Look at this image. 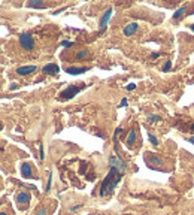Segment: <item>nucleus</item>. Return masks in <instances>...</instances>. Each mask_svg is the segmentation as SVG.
Listing matches in <instances>:
<instances>
[{
    "mask_svg": "<svg viewBox=\"0 0 194 215\" xmlns=\"http://www.w3.org/2000/svg\"><path fill=\"white\" fill-rule=\"evenodd\" d=\"M122 173L119 172L115 167H111L109 173L106 175V178L103 179L102 185H100V196H108L114 191V188L116 187V184L121 181Z\"/></svg>",
    "mask_w": 194,
    "mask_h": 215,
    "instance_id": "nucleus-1",
    "label": "nucleus"
},
{
    "mask_svg": "<svg viewBox=\"0 0 194 215\" xmlns=\"http://www.w3.org/2000/svg\"><path fill=\"white\" fill-rule=\"evenodd\" d=\"M84 84H81V85H69L64 91H61V94H60V99L61 100H66V99H72V97H75L76 96V93L82 88Z\"/></svg>",
    "mask_w": 194,
    "mask_h": 215,
    "instance_id": "nucleus-2",
    "label": "nucleus"
},
{
    "mask_svg": "<svg viewBox=\"0 0 194 215\" xmlns=\"http://www.w3.org/2000/svg\"><path fill=\"white\" fill-rule=\"evenodd\" d=\"M20 43H21V46L26 51H30L33 48V38H32V35L30 33H23L20 36Z\"/></svg>",
    "mask_w": 194,
    "mask_h": 215,
    "instance_id": "nucleus-3",
    "label": "nucleus"
},
{
    "mask_svg": "<svg viewBox=\"0 0 194 215\" xmlns=\"http://www.w3.org/2000/svg\"><path fill=\"white\" fill-rule=\"evenodd\" d=\"M109 164H111V167H115V169H118L121 173H124V170L127 169V164L124 163V161H121L118 157H115V155H112L111 158H109Z\"/></svg>",
    "mask_w": 194,
    "mask_h": 215,
    "instance_id": "nucleus-4",
    "label": "nucleus"
},
{
    "mask_svg": "<svg viewBox=\"0 0 194 215\" xmlns=\"http://www.w3.org/2000/svg\"><path fill=\"white\" fill-rule=\"evenodd\" d=\"M58 72H60V67L54 63H49L43 67V73H46V75H57Z\"/></svg>",
    "mask_w": 194,
    "mask_h": 215,
    "instance_id": "nucleus-5",
    "label": "nucleus"
},
{
    "mask_svg": "<svg viewBox=\"0 0 194 215\" xmlns=\"http://www.w3.org/2000/svg\"><path fill=\"white\" fill-rule=\"evenodd\" d=\"M111 15H112V9L109 8V9L105 12V15L102 17V20H100V30H105V29H106V26H108V21H109Z\"/></svg>",
    "mask_w": 194,
    "mask_h": 215,
    "instance_id": "nucleus-6",
    "label": "nucleus"
},
{
    "mask_svg": "<svg viewBox=\"0 0 194 215\" xmlns=\"http://www.w3.org/2000/svg\"><path fill=\"white\" fill-rule=\"evenodd\" d=\"M36 70V66H23V67H18L17 69V73L18 75H29V73H32V72H35Z\"/></svg>",
    "mask_w": 194,
    "mask_h": 215,
    "instance_id": "nucleus-7",
    "label": "nucleus"
},
{
    "mask_svg": "<svg viewBox=\"0 0 194 215\" xmlns=\"http://www.w3.org/2000/svg\"><path fill=\"white\" fill-rule=\"evenodd\" d=\"M17 202H18L20 205L26 206V205L30 203V196H29L27 193H20V194L17 196Z\"/></svg>",
    "mask_w": 194,
    "mask_h": 215,
    "instance_id": "nucleus-8",
    "label": "nucleus"
},
{
    "mask_svg": "<svg viewBox=\"0 0 194 215\" xmlns=\"http://www.w3.org/2000/svg\"><path fill=\"white\" fill-rule=\"evenodd\" d=\"M136 30H137V24H136V23H130V24H127V26L124 27V35H125V36H131Z\"/></svg>",
    "mask_w": 194,
    "mask_h": 215,
    "instance_id": "nucleus-9",
    "label": "nucleus"
},
{
    "mask_svg": "<svg viewBox=\"0 0 194 215\" xmlns=\"http://www.w3.org/2000/svg\"><path fill=\"white\" fill-rule=\"evenodd\" d=\"M21 173H23L24 178H30V176H32V166H30L29 163H23V166H21Z\"/></svg>",
    "mask_w": 194,
    "mask_h": 215,
    "instance_id": "nucleus-10",
    "label": "nucleus"
},
{
    "mask_svg": "<svg viewBox=\"0 0 194 215\" xmlns=\"http://www.w3.org/2000/svg\"><path fill=\"white\" fill-rule=\"evenodd\" d=\"M87 70H88V67H66V72L70 75H78V73H82Z\"/></svg>",
    "mask_w": 194,
    "mask_h": 215,
    "instance_id": "nucleus-11",
    "label": "nucleus"
},
{
    "mask_svg": "<svg viewBox=\"0 0 194 215\" xmlns=\"http://www.w3.org/2000/svg\"><path fill=\"white\" fill-rule=\"evenodd\" d=\"M146 157L149 158V161H151L154 166H161V164H163V160H161V158H158L155 154H148Z\"/></svg>",
    "mask_w": 194,
    "mask_h": 215,
    "instance_id": "nucleus-12",
    "label": "nucleus"
},
{
    "mask_svg": "<svg viewBox=\"0 0 194 215\" xmlns=\"http://www.w3.org/2000/svg\"><path fill=\"white\" fill-rule=\"evenodd\" d=\"M134 140H136V131H134V130H130L128 137H127V145H133Z\"/></svg>",
    "mask_w": 194,
    "mask_h": 215,
    "instance_id": "nucleus-13",
    "label": "nucleus"
},
{
    "mask_svg": "<svg viewBox=\"0 0 194 215\" xmlns=\"http://www.w3.org/2000/svg\"><path fill=\"white\" fill-rule=\"evenodd\" d=\"M184 12H187V6H182L181 9H178L176 12H175V15H173V18L175 20H179L182 15H184Z\"/></svg>",
    "mask_w": 194,
    "mask_h": 215,
    "instance_id": "nucleus-14",
    "label": "nucleus"
},
{
    "mask_svg": "<svg viewBox=\"0 0 194 215\" xmlns=\"http://www.w3.org/2000/svg\"><path fill=\"white\" fill-rule=\"evenodd\" d=\"M29 5L32 8H43V3L40 0H32V2H29Z\"/></svg>",
    "mask_w": 194,
    "mask_h": 215,
    "instance_id": "nucleus-15",
    "label": "nucleus"
},
{
    "mask_svg": "<svg viewBox=\"0 0 194 215\" xmlns=\"http://www.w3.org/2000/svg\"><path fill=\"white\" fill-rule=\"evenodd\" d=\"M88 54H90V52H88L87 49H82V51H79V52L76 54V58H84V57H88Z\"/></svg>",
    "mask_w": 194,
    "mask_h": 215,
    "instance_id": "nucleus-16",
    "label": "nucleus"
},
{
    "mask_svg": "<svg viewBox=\"0 0 194 215\" xmlns=\"http://www.w3.org/2000/svg\"><path fill=\"white\" fill-rule=\"evenodd\" d=\"M161 118L158 117V115H151L149 118H148V121H152V123H155V121H160Z\"/></svg>",
    "mask_w": 194,
    "mask_h": 215,
    "instance_id": "nucleus-17",
    "label": "nucleus"
},
{
    "mask_svg": "<svg viewBox=\"0 0 194 215\" xmlns=\"http://www.w3.org/2000/svg\"><path fill=\"white\" fill-rule=\"evenodd\" d=\"M149 140L152 142V145H157V143H158V140H157V137H155V136H152V134H149Z\"/></svg>",
    "mask_w": 194,
    "mask_h": 215,
    "instance_id": "nucleus-18",
    "label": "nucleus"
},
{
    "mask_svg": "<svg viewBox=\"0 0 194 215\" xmlns=\"http://www.w3.org/2000/svg\"><path fill=\"white\" fill-rule=\"evenodd\" d=\"M36 215H46V209H45V208H40L38 212H36Z\"/></svg>",
    "mask_w": 194,
    "mask_h": 215,
    "instance_id": "nucleus-19",
    "label": "nucleus"
},
{
    "mask_svg": "<svg viewBox=\"0 0 194 215\" xmlns=\"http://www.w3.org/2000/svg\"><path fill=\"white\" fill-rule=\"evenodd\" d=\"M61 45H63V46H67V48L73 46V43H72V42H67V41H63V42H61Z\"/></svg>",
    "mask_w": 194,
    "mask_h": 215,
    "instance_id": "nucleus-20",
    "label": "nucleus"
},
{
    "mask_svg": "<svg viewBox=\"0 0 194 215\" xmlns=\"http://www.w3.org/2000/svg\"><path fill=\"white\" fill-rule=\"evenodd\" d=\"M169 69H170V61H166V64H164L163 70H169Z\"/></svg>",
    "mask_w": 194,
    "mask_h": 215,
    "instance_id": "nucleus-21",
    "label": "nucleus"
},
{
    "mask_svg": "<svg viewBox=\"0 0 194 215\" xmlns=\"http://www.w3.org/2000/svg\"><path fill=\"white\" fill-rule=\"evenodd\" d=\"M134 88H136L134 84H128V85H127V90H128V91H131V90H134Z\"/></svg>",
    "mask_w": 194,
    "mask_h": 215,
    "instance_id": "nucleus-22",
    "label": "nucleus"
},
{
    "mask_svg": "<svg viewBox=\"0 0 194 215\" xmlns=\"http://www.w3.org/2000/svg\"><path fill=\"white\" fill-rule=\"evenodd\" d=\"M125 105H127V99H122L121 103H119V106H125Z\"/></svg>",
    "mask_w": 194,
    "mask_h": 215,
    "instance_id": "nucleus-23",
    "label": "nucleus"
},
{
    "mask_svg": "<svg viewBox=\"0 0 194 215\" xmlns=\"http://www.w3.org/2000/svg\"><path fill=\"white\" fill-rule=\"evenodd\" d=\"M51 187V175H49V179H48V184H46V190H49Z\"/></svg>",
    "mask_w": 194,
    "mask_h": 215,
    "instance_id": "nucleus-24",
    "label": "nucleus"
},
{
    "mask_svg": "<svg viewBox=\"0 0 194 215\" xmlns=\"http://www.w3.org/2000/svg\"><path fill=\"white\" fill-rule=\"evenodd\" d=\"M40 158H43V148L40 146Z\"/></svg>",
    "mask_w": 194,
    "mask_h": 215,
    "instance_id": "nucleus-25",
    "label": "nucleus"
},
{
    "mask_svg": "<svg viewBox=\"0 0 194 215\" xmlns=\"http://www.w3.org/2000/svg\"><path fill=\"white\" fill-rule=\"evenodd\" d=\"M190 142H191V143H194V136H191V137H190Z\"/></svg>",
    "mask_w": 194,
    "mask_h": 215,
    "instance_id": "nucleus-26",
    "label": "nucleus"
},
{
    "mask_svg": "<svg viewBox=\"0 0 194 215\" xmlns=\"http://www.w3.org/2000/svg\"><path fill=\"white\" fill-rule=\"evenodd\" d=\"M191 30H193V32H194V24H191Z\"/></svg>",
    "mask_w": 194,
    "mask_h": 215,
    "instance_id": "nucleus-27",
    "label": "nucleus"
},
{
    "mask_svg": "<svg viewBox=\"0 0 194 215\" xmlns=\"http://www.w3.org/2000/svg\"><path fill=\"white\" fill-rule=\"evenodd\" d=\"M191 130H194V123H193V124H191Z\"/></svg>",
    "mask_w": 194,
    "mask_h": 215,
    "instance_id": "nucleus-28",
    "label": "nucleus"
},
{
    "mask_svg": "<svg viewBox=\"0 0 194 215\" xmlns=\"http://www.w3.org/2000/svg\"><path fill=\"white\" fill-rule=\"evenodd\" d=\"M0 215H6V214H5V212H2V214H0Z\"/></svg>",
    "mask_w": 194,
    "mask_h": 215,
    "instance_id": "nucleus-29",
    "label": "nucleus"
}]
</instances>
